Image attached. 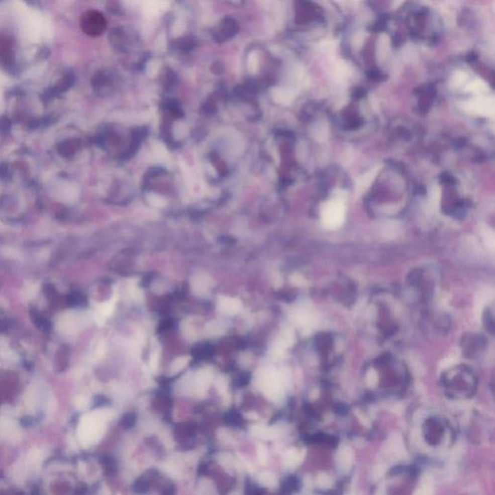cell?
Returning <instances> with one entry per match:
<instances>
[{"mask_svg": "<svg viewBox=\"0 0 495 495\" xmlns=\"http://www.w3.org/2000/svg\"><path fill=\"white\" fill-rule=\"evenodd\" d=\"M345 209L343 202L340 200L330 201L322 209V223L327 229H338L343 225Z\"/></svg>", "mask_w": 495, "mask_h": 495, "instance_id": "1", "label": "cell"}, {"mask_svg": "<svg viewBox=\"0 0 495 495\" xmlns=\"http://www.w3.org/2000/svg\"><path fill=\"white\" fill-rule=\"evenodd\" d=\"M80 25L82 30L89 36H99L107 27V21L102 14L90 10L82 15Z\"/></svg>", "mask_w": 495, "mask_h": 495, "instance_id": "2", "label": "cell"}, {"mask_svg": "<svg viewBox=\"0 0 495 495\" xmlns=\"http://www.w3.org/2000/svg\"><path fill=\"white\" fill-rule=\"evenodd\" d=\"M464 109L471 115L489 116L494 112L493 98L479 97L465 104Z\"/></svg>", "mask_w": 495, "mask_h": 495, "instance_id": "3", "label": "cell"}, {"mask_svg": "<svg viewBox=\"0 0 495 495\" xmlns=\"http://www.w3.org/2000/svg\"><path fill=\"white\" fill-rule=\"evenodd\" d=\"M262 384L264 386L265 392L269 397L276 398L280 393V389H281L280 378L279 374L275 370H267L262 379Z\"/></svg>", "mask_w": 495, "mask_h": 495, "instance_id": "4", "label": "cell"}, {"mask_svg": "<svg viewBox=\"0 0 495 495\" xmlns=\"http://www.w3.org/2000/svg\"><path fill=\"white\" fill-rule=\"evenodd\" d=\"M237 32L236 23L230 19L224 20L214 32V37L218 42H224L231 38Z\"/></svg>", "mask_w": 495, "mask_h": 495, "instance_id": "5", "label": "cell"}, {"mask_svg": "<svg viewBox=\"0 0 495 495\" xmlns=\"http://www.w3.org/2000/svg\"><path fill=\"white\" fill-rule=\"evenodd\" d=\"M218 309L222 313H225L228 315H235L241 311V301L237 298L222 297L219 300Z\"/></svg>", "mask_w": 495, "mask_h": 495, "instance_id": "6", "label": "cell"}, {"mask_svg": "<svg viewBox=\"0 0 495 495\" xmlns=\"http://www.w3.org/2000/svg\"><path fill=\"white\" fill-rule=\"evenodd\" d=\"M191 287L192 290L197 294H203L207 291L209 285V279L204 276H195L191 279Z\"/></svg>", "mask_w": 495, "mask_h": 495, "instance_id": "7", "label": "cell"}, {"mask_svg": "<svg viewBox=\"0 0 495 495\" xmlns=\"http://www.w3.org/2000/svg\"><path fill=\"white\" fill-rule=\"evenodd\" d=\"M352 452L349 448H343L339 452V464L343 470H347L352 462Z\"/></svg>", "mask_w": 495, "mask_h": 495, "instance_id": "8", "label": "cell"}, {"mask_svg": "<svg viewBox=\"0 0 495 495\" xmlns=\"http://www.w3.org/2000/svg\"><path fill=\"white\" fill-rule=\"evenodd\" d=\"M77 149V142L76 140H67L61 143L58 150L63 156H69L76 152Z\"/></svg>", "mask_w": 495, "mask_h": 495, "instance_id": "9", "label": "cell"}, {"mask_svg": "<svg viewBox=\"0 0 495 495\" xmlns=\"http://www.w3.org/2000/svg\"><path fill=\"white\" fill-rule=\"evenodd\" d=\"M188 362H189V357H180V358H177L172 363V366H171V371H172V373H176L178 371L182 370L183 368H185L188 365Z\"/></svg>", "mask_w": 495, "mask_h": 495, "instance_id": "10", "label": "cell"}, {"mask_svg": "<svg viewBox=\"0 0 495 495\" xmlns=\"http://www.w3.org/2000/svg\"><path fill=\"white\" fill-rule=\"evenodd\" d=\"M416 495H433V491L432 488V482L429 481H425L423 486L418 490V493Z\"/></svg>", "mask_w": 495, "mask_h": 495, "instance_id": "11", "label": "cell"}, {"mask_svg": "<svg viewBox=\"0 0 495 495\" xmlns=\"http://www.w3.org/2000/svg\"><path fill=\"white\" fill-rule=\"evenodd\" d=\"M468 89L473 92H483L486 90V86L481 80H476L472 84H470Z\"/></svg>", "mask_w": 495, "mask_h": 495, "instance_id": "12", "label": "cell"}, {"mask_svg": "<svg viewBox=\"0 0 495 495\" xmlns=\"http://www.w3.org/2000/svg\"><path fill=\"white\" fill-rule=\"evenodd\" d=\"M318 484L321 486V487H324V488H327L331 486L332 484V482H331V479L327 476V475H320L318 477Z\"/></svg>", "mask_w": 495, "mask_h": 495, "instance_id": "13", "label": "cell"}, {"mask_svg": "<svg viewBox=\"0 0 495 495\" xmlns=\"http://www.w3.org/2000/svg\"><path fill=\"white\" fill-rule=\"evenodd\" d=\"M157 364H158V354L157 353H152L151 355V360H150V366L152 367V368H156L157 367Z\"/></svg>", "mask_w": 495, "mask_h": 495, "instance_id": "14", "label": "cell"}, {"mask_svg": "<svg viewBox=\"0 0 495 495\" xmlns=\"http://www.w3.org/2000/svg\"><path fill=\"white\" fill-rule=\"evenodd\" d=\"M63 84H68V85H69V84H70V82H69L68 80H67V81H63ZM64 86H65V85H62V86H61V88H60V90H62V88H64Z\"/></svg>", "mask_w": 495, "mask_h": 495, "instance_id": "15", "label": "cell"}]
</instances>
